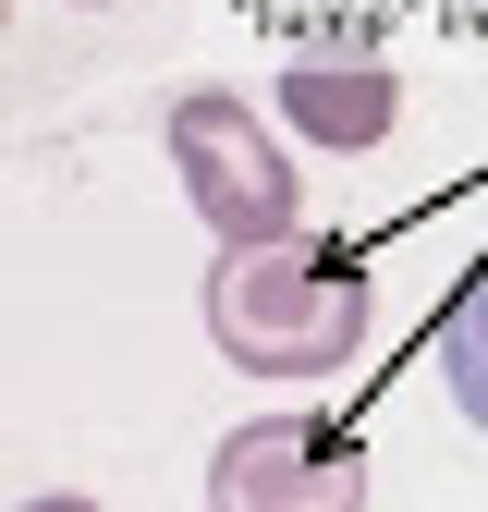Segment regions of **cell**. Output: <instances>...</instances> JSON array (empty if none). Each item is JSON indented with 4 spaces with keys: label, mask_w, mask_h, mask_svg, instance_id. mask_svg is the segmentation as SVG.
<instances>
[{
    "label": "cell",
    "mask_w": 488,
    "mask_h": 512,
    "mask_svg": "<svg viewBox=\"0 0 488 512\" xmlns=\"http://www.w3.org/2000/svg\"><path fill=\"white\" fill-rule=\"evenodd\" d=\"M379 330V281L366 256L330 232H269V244H220L208 269V342L244 378H342Z\"/></svg>",
    "instance_id": "obj_1"
},
{
    "label": "cell",
    "mask_w": 488,
    "mask_h": 512,
    "mask_svg": "<svg viewBox=\"0 0 488 512\" xmlns=\"http://www.w3.org/2000/svg\"><path fill=\"white\" fill-rule=\"evenodd\" d=\"M171 171H183V196H196V220H208L220 244H269V232H293V208H305L293 147L244 110V86H183V98H171Z\"/></svg>",
    "instance_id": "obj_2"
},
{
    "label": "cell",
    "mask_w": 488,
    "mask_h": 512,
    "mask_svg": "<svg viewBox=\"0 0 488 512\" xmlns=\"http://www.w3.org/2000/svg\"><path fill=\"white\" fill-rule=\"evenodd\" d=\"M208 512H366V452L330 415H244L208 452Z\"/></svg>",
    "instance_id": "obj_3"
},
{
    "label": "cell",
    "mask_w": 488,
    "mask_h": 512,
    "mask_svg": "<svg viewBox=\"0 0 488 512\" xmlns=\"http://www.w3.org/2000/svg\"><path fill=\"white\" fill-rule=\"evenodd\" d=\"M281 122H293V135H318L330 159L391 147L403 86H391V61H379V25H305L293 61H281Z\"/></svg>",
    "instance_id": "obj_4"
},
{
    "label": "cell",
    "mask_w": 488,
    "mask_h": 512,
    "mask_svg": "<svg viewBox=\"0 0 488 512\" xmlns=\"http://www.w3.org/2000/svg\"><path fill=\"white\" fill-rule=\"evenodd\" d=\"M440 378H452V403H464V427L488 439V269L440 305Z\"/></svg>",
    "instance_id": "obj_5"
},
{
    "label": "cell",
    "mask_w": 488,
    "mask_h": 512,
    "mask_svg": "<svg viewBox=\"0 0 488 512\" xmlns=\"http://www.w3.org/2000/svg\"><path fill=\"white\" fill-rule=\"evenodd\" d=\"M13 512H98V500H74V488H37V500H13Z\"/></svg>",
    "instance_id": "obj_6"
},
{
    "label": "cell",
    "mask_w": 488,
    "mask_h": 512,
    "mask_svg": "<svg viewBox=\"0 0 488 512\" xmlns=\"http://www.w3.org/2000/svg\"><path fill=\"white\" fill-rule=\"evenodd\" d=\"M0 37H13V0H0Z\"/></svg>",
    "instance_id": "obj_7"
},
{
    "label": "cell",
    "mask_w": 488,
    "mask_h": 512,
    "mask_svg": "<svg viewBox=\"0 0 488 512\" xmlns=\"http://www.w3.org/2000/svg\"><path fill=\"white\" fill-rule=\"evenodd\" d=\"M74 13H98V0H74Z\"/></svg>",
    "instance_id": "obj_8"
}]
</instances>
